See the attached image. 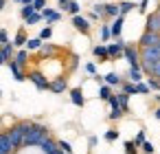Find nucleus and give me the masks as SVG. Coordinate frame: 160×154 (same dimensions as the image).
I'll use <instances>...</instances> for the list:
<instances>
[{
  "instance_id": "nucleus-1",
  "label": "nucleus",
  "mask_w": 160,
  "mask_h": 154,
  "mask_svg": "<svg viewBox=\"0 0 160 154\" xmlns=\"http://www.w3.org/2000/svg\"><path fill=\"white\" fill-rule=\"evenodd\" d=\"M46 136H48V130H46L44 125H40V123H33L31 130L24 134V145H22V147H35V145H40Z\"/></svg>"
},
{
  "instance_id": "nucleus-2",
  "label": "nucleus",
  "mask_w": 160,
  "mask_h": 154,
  "mask_svg": "<svg viewBox=\"0 0 160 154\" xmlns=\"http://www.w3.org/2000/svg\"><path fill=\"white\" fill-rule=\"evenodd\" d=\"M140 62H142V68L147 73H151V66L160 62V44L158 46H145L140 51Z\"/></svg>"
},
{
  "instance_id": "nucleus-3",
  "label": "nucleus",
  "mask_w": 160,
  "mask_h": 154,
  "mask_svg": "<svg viewBox=\"0 0 160 154\" xmlns=\"http://www.w3.org/2000/svg\"><path fill=\"white\" fill-rule=\"evenodd\" d=\"M27 77L35 84V88H38V90H51V79H46V75H44V73L33 71V73H29Z\"/></svg>"
},
{
  "instance_id": "nucleus-4",
  "label": "nucleus",
  "mask_w": 160,
  "mask_h": 154,
  "mask_svg": "<svg viewBox=\"0 0 160 154\" xmlns=\"http://www.w3.org/2000/svg\"><path fill=\"white\" fill-rule=\"evenodd\" d=\"M140 46L145 49V46H158L160 44V33H153V31H145L142 35H140Z\"/></svg>"
},
{
  "instance_id": "nucleus-5",
  "label": "nucleus",
  "mask_w": 160,
  "mask_h": 154,
  "mask_svg": "<svg viewBox=\"0 0 160 154\" xmlns=\"http://www.w3.org/2000/svg\"><path fill=\"white\" fill-rule=\"evenodd\" d=\"M9 141H11L13 150L22 147V145H24V132H22L18 125H16V128H11V132H9Z\"/></svg>"
},
{
  "instance_id": "nucleus-6",
  "label": "nucleus",
  "mask_w": 160,
  "mask_h": 154,
  "mask_svg": "<svg viewBox=\"0 0 160 154\" xmlns=\"http://www.w3.org/2000/svg\"><path fill=\"white\" fill-rule=\"evenodd\" d=\"M125 46H127V44H125V42L118 38L114 44H110V46H108V53H110V57H112V60H114V57H121V55H123V51H125Z\"/></svg>"
},
{
  "instance_id": "nucleus-7",
  "label": "nucleus",
  "mask_w": 160,
  "mask_h": 154,
  "mask_svg": "<svg viewBox=\"0 0 160 154\" xmlns=\"http://www.w3.org/2000/svg\"><path fill=\"white\" fill-rule=\"evenodd\" d=\"M72 27H75L77 31H81V33H88V31H90V22H88L83 16H72Z\"/></svg>"
},
{
  "instance_id": "nucleus-8",
  "label": "nucleus",
  "mask_w": 160,
  "mask_h": 154,
  "mask_svg": "<svg viewBox=\"0 0 160 154\" xmlns=\"http://www.w3.org/2000/svg\"><path fill=\"white\" fill-rule=\"evenodd\" d=\"M123 57L129 62V66H140V64H138V51H136L134 46H125V51H123Z\"/></svg>"
},
{
  "instance_id": "nucleus-9",
  "label": "nucleus",
  "mask_w": 160,
  "mask_h": 154,
  "mask_svg": "<svg viewBox=\"0 0 160 154\" xmlns=\"http://www.w3.org/2000/svg\"><path fill=\"white\" fill-rule=\"evenodd\" d=\"M7 64H9V71H11V75H13V79H16V82H24V79H27V75L22 73V66H18V64H16V60H9Z\"/></svg>"
},
{
  "instance_id": "nucleus-10",
  "label": "nucleus",
  "mask_w": 160,
  "mask_h": 154,
  "mask_svg": "<svg viewBox=\"0 0 160 154\" xmlns=\"http://www.w3.org/2000/svg\"><path fill=\"white\" fill-rule=\"evenodd\" d=\"M51 90L53 93H64V90H68V82H66V77H55V79H51Z\"/></svg>"
},
{
  "instance_id": "nucleus-11",
  "label": "nucleus",
  "mask_w": 160,
  "mask_h": 154,
  "mask_svg": "<svg viewBox=\"0 0 160 154\" xmlns=\"http://www.w3.org/2000/svg\"><path fill=\"white\" fill-rule=\"evenodd\" d=\"M147 31H153V33H160V13H151L147 16Z\"/></svg>"
},
{
  "instance_id": "nucleus-12",
  "label": "nucleus",
  "mask_w": 160,
  "mask_h": 154,
  "mask_svg": "<svg viewBox=\"0 0 160 154\" xmlns=\"http://www.w3.org/2000/svg\"><path fill=\"white\" fill-rule=\"evenodd\" d=\"M70 101L77 106V108H81V106H86V97H83V90L81 88H72L70 90Z\"/></svg>"
},
{
  "instance_id": "nucleus-13",
  "label": "nucleus",
  "mask_w": 160,
  "mask_h": 154,
  "mask_svg": "<svg viewBox=\"0 0 160 154\" xmlns=\"http://www.w3.org/2000/svg\"><path fill=\"white\" fill-rule=\"evenodd\" d=\"M40 147H42V152H44V154H53V152H57V150H59L57 141H53L51 136H46V139L40 143Z\"/></svg>"
},
{
  "instance_id": "nucleus-14",
  "label": "nucleus",
  "mask_w": 160,
  "mask_h": 154,
  "mask_svg": "<svg viewBox=\"0 0 160 154\" xmlns=\"http://www.w3.org/2000/svg\"><path fill=\"white\" fill-rule=\"evenodd\" d=\"M13 152V145L9 141V134L0 132V154H11Z\"/></svg>"
},
{
  "instance_id": "nucleus-15",
  "label": "nucleus",
  "mask_w": 160,
  "mask_h": 154,
  "mask_svg": "<svg viewBox=\"0 0 160 154\" xmlns=\"http://www.w3.org/2000/svg\"><path fill=\"white\" fill-rule=\"evenodd\" d=\"M123 22H125V16H118V18H114V22H112V38H121V31H123Z\"/></svg>"
},
{
  "instance_id": "nucleus-16",
  "label": "nucleus",
  "mask_w": 160,
  "mask_h": 154,
  "mask_svg": "<svg viewBox=\"0 0 160 154\" xmlns=\"http://www.w3.org/2000/svg\"><path fill=\"white\" fill-rule=\"evenodd\" d=\"M92 53L101 60V62H108V60H112L110 57V53H108V46H103V44H97L94 49H92Z\"/></svg>"
},
{
  "instance_id": "nucleus-17",
  "label": "nucleus",
  "mask_w": 160,
  "mask_h": 154,
  "mask_svg": "<svg viewBox=\"0 0 160 154\" xmlns=\"http://www.w3.org/2000/svg\"><path fill=\"white\" fill-rule=\"evenodd\" d=\"M127 77H129L134 84H140V82H142V68H140V66H129Z\"/></svg>"
},
{
  "instance_id": "nucleus-18",
  "label": "nucleus",
  "mask_w": 160,
  "mask_h": 154,
  "mask_svg": "<svg viewBox=\"0 0 160 154\" xmlns=\"http://www.w3.org/2000/svg\"><path fill=\"white\" fill-rule=\"evenodd\" d=\"M42 18H44L46 22H57V20L62 18V13H59V11H55V9H48V7H46V9L42 11Z\"/></svg>"
},
{
  "instance_id": "nucleus-19",
  "label": "nucleus",
  "mask_w": 160,
  "mask_h": 154,
  "mask_svg": "<svg viewBox=\"0 0 160 154\" xmlns=\"http://www.w3.org/2000/svg\"><path fill=\"white\" fill-rule=\"evenodd\" d=\"M103 82H105L108 86H121V84H123V79H121L116 73H108V75H103Z\"/></svg>"
},
{
  "instance_id": "nucleus-20",
  "label": "nucleus",
  "mask_w": 160,
  "mask_h": 154,
  "mask_svg": "<svg viewBox=\"0 0 160 154\" xmlns=\"http://www.w3.org/2000/svg\"><path fill=\"white\" fill-rule=\"evenodd\" d=\"M110 97H112V86H108V84L103 82V84L99 86V99H103V101H108Z\"/></svg>"
},
{
  "instance_id": "nucleus-21",
  "label": "nucleus",
  "mask_w": 160,
  "mask_h": 154,
  "mask_svg": "<svg viewBox=\"0 0 160 154\" xmlns=\"http://www.w3.org/2000/svg\"><path fill=\"white\" fill-rule=\"evenodd\" d=\"M42 44H44V40L38 35V38H31V40L27 42V49H29V51H40V49H42Z\"/></svg>"
},
{
  "instance_id": "nucleus-22",
  "label": "nucleus",
  "mask_w": 160,
  "mask_h": 154,
  "mask_svg": "<svg viewBox=\"0 0 160 154\" xmlns=\"http://www.w3.org/2000/svg\"><path fill=\"white\" fill-rule=\"evenodd\" d=\"M105 16L118 18V16H121V7H118V5H105Z\"/></svg>"
},
{
  "instance_id": "nucleus-23",
  "label": "nucleus",
  "mask_w": 160,
  "mask_h": 154,
  "mask_svg": "<svg viewBox=\"0 0 160 154\" xmlns=\"http://www.w3.org/2000/svg\"><path fill=\"white\" fill-rule=\"evenodd\" d=\"M29 42V38H27V33H24V29H20L18 33H16V40H13V44L16 46H24Z\"/></svg>"
},
{
  "instance_id": "nucleus-24",
  "label": "nucleus",
  "mask_w": 160,
  "mask_h": 154,
  "mask_svg": "<svg viewBox=\"0 0 160 154\" xmlns=\"http://www.w3.org/2000/svg\"><path fill=\"white\" fill-rule=\"evenodd\" d=\"M118 104H121V110L127 112L129 110V95L127 93H118Z\"/></svg>"
},
{
  "instance_id": "nucleus-25",
  "label": "nucleus",
  "mask_w": 160,
  "mask_h": 154,
  "mask_svg": "<svg viewBox=\"0 0 160 154\" xmlns=\"http://www.w3.org/2000/svg\"><path fill=\"white\" fill-rule=\"evenodd\" d=\"M64 9H66V11H68L70 16H79V9H81V7H79V3H75V0H70V3H68V5H66Z\"/></svg>"
},
{
  "instance_id": "nucleus-26",
  "label": "nucleus",
  "mask_w": 160,
  "mask_h": 154,
  "mask_svg": "<svg viewBox=\"0 0 160 154\" xmlns=\"http://www.w3.org/2000/svg\"><path fill=\"white\" fill-rule=\"evenodd\" d=\"M27 62H29V53H27V51H18V53H16V64H18V66H24Z\"/></svg>"
},
{
  "instance_id": "nucleus-27",
  "label": "nucleus",
  "mask_w": 160,
  "mask_h": 154,
  "mask_svg": "<svg viewBox=\"0 0 160 154\" xmlns=\"http://www.w3.org/2000/svg\"><path fill=\"white\" fill-rule=\"evenodd\" d=\"M121 88H123V93H127V95H138V93H136V84H134V82H123V84H121Z\"/></svg>"
},
{
  "instance_id": "nucleus-28",
  "label": "nucleus",
  "mask_w": 160,
  "mask_h": 154,
  "mask_svg": "<svg viewBox=\"0 0 160 154\" xmlns=\"http://www.w3.org/2000/svg\"><path fill=\"white\" fill-rule=\"evenodd\" d=\"M33 13H35V7H33V5H24V7H22V11H20V16H22L24 20H27V18H31Z\"/></svg>"
},
{
  "instance_id": "nucleus-29",
  "label": "nucleus",
  "mask_w": 160,
  "mask_h": 154,
  "mask_svg": "<svg viewBox=\"0 0 160 154\" xmlns=\"http://www.w3.org/2000/svg\"><path fill=\"white\" fill-rule=\"evenodd\" d=\"M13 49H16V44H13V42H9V44H5V46H2V53H5V57H7V60H13Z\"/></svg>"
},
{
  "instance_id": "nucleus-30",
  "label": "nucleus",
  "mask_w": 160,
  "mask_h": 154,
  "mask_svg": "<svg viewBox=\"0 0 160 154\" xmlns=\"http://www.w3.org/2000/svg\"><path fill=\"white\" fill-rule=\"evenodd\" d=\"M118 7H121V16H125V13H129L136 5H134V3H127V0H123V3H121Z\"/></svg>"
},
{
  "instance_id": "nucleus-31",
  "label": "nucleus",
  "mask_w": 160,
  "mask_h": 154,
  "mask_svg": "<svg viewBox=\"0 0 160 154\" xmlns=\"http://www.w3.org/2000/svg\"><path fill=\"white\" fill-rule=\"evenodd\" d=\"M125 154H138V145L134 141H125Z\"/></svg>"
},
{
  "instance_id": "nucleus-32",
  "label": "nucleus",
  "mask_w": 160,
  "mask_h": 154,
  "mask_svg": "<svg viewBox=\"0 0 160 154\" xmlns=\"http://www.w3.org/2000/svg\"><path fill=\"white\" fill-rule=\"evenodd\" d=\"M40 20H42V13H40V11H35L31 18H27V24H29V27H33V24H38Z\"/></svg>"
},
{
  "instance_id": "nucleus-33",
  "label": "nucleus",
  "mask_w": 160,
  "mask_h": 154,
  "mask_svg": "<svg viewBox=\"0 0 160 154\" xmlns=\"http://www.w3.org/2000/svg\"><path fill=\"white\" fill-rule=\"evenodd\" d=\"M110 38H112V29L103 24V27H101V40H103V42H108Z\"/></svg>"
},
{
  "instance_id": "nucleus-34",
  "label": "nucleus",
  "mask_w": 160,
  "mask_h": 154,
  "mask_svg": "<svg viewBox=\"0 0 160 154\" xmlns=\"http://www.w3.org/2000/svg\"><path fill=\"white\" fill-rule=\"evenodd\" d=\"M123 114H125V112H123L121 108H114V110H112V112L108 114V119H110V121H116V119H121Z\"/></svg>"
},
{
  "instance_id": "nucleus-35",
  "label": "nucleus",
  "mask_w": 160,
  "mask_h": 154,
  "mask_svg": "<svg viewBox=\"0 0 160 154\" xmlns=\"http://www.w3.org/2000/svg\"><path fill=\"white\" fill-rule=\"evenodd\" d=\"M57 145H59V150H64L66 154H72V145H70L68 141H64V139H62V141H57Z\"/></svg>"
},
{
  "instance_id": "nucleus-36",
  "label": "nucleus",
  "mask_w": 160,
  "mask_h": 154,
  "mask_svg": "<svg viewBox=\"0 0 160 154\" xmlns=\"http://www.w3.org/2000/svg\"><path fill=\"white\" fill-rule=\"evenodd\" d=\"M40 51H42V55H53L57 49H55L53 44H42V49H40Z\"/></svg>"
},
{
  "instance_id": "nucleus-37",
  "label": "nucleus",
  "mask_w": 160,
  "mask_h": 154,
  "mask_svg": "<svg viewBox=\"0 0 160 154\" xmlns=\"http://www.w3.org/2000/svg\"><path fill=\"white\" fill-rule=\"evenodd\" d=\"M136 93H138V95H147V93H151V88L140 82V84H136Z\"/></svg>"
},
{
  "instance_id": "nucleus-38",
  "label": "nucleus",
  "mask_w": 160,
  "mask_h": 154,
  "mask_svg": "<svg viewBox=\"0 0 160 154\" xmlns=\"http://www.w3.org/2000/svg\"><path fill=\"white\" fill-rule=\"evenodd\" d=\"M140 147H142V152H145V154H153V152H156V147H153V143H151V141H145Z\"/></svg>"
},
{
  "instance_id": "nucleus-39",
  "label": "nucleus",
  "mask_w": 160,
  "mask_h": 154,
  "mask_svg": "<svg viewBox=\"0 0 160 154\" xmlns=\"http://www.w3.org/2000/svg\"><path fill=\"white\" fill-rule=\"evenodd\" d=\"M116 139H118V130H108V132H105V141L112 143V141H116Z\"/></svg>"
},
{
  "instance_id": "nucleus-40",
  "label": "nucleus",
  "mask_w": 160,
  "mask_h": 154,
  "mask_svg": "<svg viewBox=\"0 0 160 154\" xmlns=\"http://www.w3.org/2000/svg\"><path fill=\"white\" fill-rule=\"evenodd\" d=\"M134 143H136L138 147H140V145L145 143V130H138V134L134 136Z\"/></svg>"
},
{
  "instance_id": "nucleus-41",
  "label": "nucleus",
  "mask_w": 160,
  "mask_h": 154,
  "mask_svg": "<svg viewBox=\"0 0 160 154\" xmlns=\"http://www.w3.org/2000/svg\"><path fill=\"white\" fill-rule=\"evenodd\" d=\"M33 7H35V11H44L46 9V0H33Z\"/></svg>"
},
{
  "instance_id": "nucleus-42",
  "label": "nucleus",
  "mask_w": 160,
  "mask_h": 154,
  "mask_svg": "<svg viewBox=\"0 0 160 154\" xmlns=\"http://www.w3.org/2000/svg\"><path fill=\"white\" fill-rule=\"evenodd\" d=\"M51 35H53V29H51V27H44V29L40 31V38H42V40H48Z\"/></svg>"
},
{
  "instance_id": "nucleus-43",
  "label": "nucleus",
  "mask_w": 160,
  "mask_h": 154,
  "mask_svg": "<svg viewBox=\"0 0 160 154\" xmlns=\"http://www.w3.org/2000/svg\"><path fill=\"white\" fill-rule=\"evenodd\" d=\"M147 86H149L151 90H160V79H153V77H149V82H147Z\"/></svg>"
},
{
  "instance_id": "nucleus-44",
  "label": "nucleus",
  "mask_w": 160,
  "mask_h": 154,
  "mask_svg": "<svg viewBox=\"0 0 160 154\" xmlns=\"http://www.w3.org/2000/svg\"><path fill=\"white\" fill-rule=\"evenodd\" d=\"M5 44H9V35L5 29H0V46H5Z\"/></svg>"
},
{
  "instance_id": "nucleus-45",
  "label": "nucleus",
  "mask_w": 160,
  "mask_h": 154,
  "mask_svg": "<svg viewBox=\"0 0 160 154\" xmlns=\"http://www.w3.org/2000/svg\"><path fill=\"white\" fill-rule=\"evenodd\" d=\"M108 104L112 106V110H114V108H121V104H118V95H112V97L108 99Z\"/></svg>"
},
{
  "instance_id": "nucleus-46",
  "label": "nucleus",
  "mask_w": 160,
  "mask_h": 154,
  "mask_svg": "<svg viewBox=\"0 0 160 154\" xmlns=\"http://www.w3.org/2000/svg\"><path fill=\"white\" fill-rule=\"evenodd\" d=\"M151 75H156V77H158V79H160V62H158V64H153V66H151Z\"/></svg>"
},
{
  "instance_id": "nucleus-47",
  "label": "nucleus",
  "mask_w": 160,
  "mask_h": 154,
  "mask_svg": "<svg viewBox=\"0 0 160 154\" xmlns=\"http://www.w3.org/2000/svg\"><path fill=\"white\" fill-rule=\"evenodd\" d=\"M86 73H90V75H97V66H94V64H86Z\"/></svg>"
},
{
  "instance_id": "nucleus-48",
  "label": "nucleus",
  "mask_w": 160,
  "mask_h": 154,
  "mask_svg": "<svg viewBox=\"0 0 160 154\" xmlns=\"http://www.w3.org/2000/svg\"><path fill=\"white\" fill-rule=\"evenodd\" d=\"M147 5H149V0H142L140 7H138V11H140V13H145V11H147Z\"/></svg>"
},
{
  "instance_id": "nucleus-49",
  "label": "nucleus",
  "mask_w": 160,
  "mask_h": 154,
  "mask_svg": "<svg viewBox=\"0 0 160 154\" xmlns=\"http://www.w3.org/2000/svg\"><path fill=\"white\" fill-rule=\"evenodd\" d=\"M7 62H9V60L5 57V53H2V49H0V66H2V64H7Z\"/></svg>"
},
{
  "instance_id": "nucleus-50",
  "label": "nucleus",
  "mask_w": 160,
  "mask_h": 154,
  "mask_svg": "<svg viewBox=\"0 0 160 154\" xmlns=\"http://www.w3.org/2000/svg\"><path fill=\"white\" fill-rule=\"evenodd\" d=\"M88 143H90V145H92V147H94V145H97V143H99V139H97V136H90V139H88Z\"/></svg>"
},
{
  "instance_id": "nucleus-51",
  "label": "nucleus",
  "mask_w": 160,
  "mask_h": 154,
  "mask_svg": "<svg viewBox=\"0 0 160 154\" xmlns=\"http://www.w3.org/2000/svg\"><path fill=\"white\" fill-rule=\"evenodd\" d=\"M16 3H22V5H33V0H16Z\"/></svg>"
},
{
  "instance_id": "nucleus-52",
  "label": "nucleus",
  "mask_w": 160,
  "mask_h": 154,
  "mask_svg": "<svg viewBox=\"0 0 160 154\" xmlns=\"http://www.w3.org/2000/svg\"><path fill=\"white\" fill-rule=\"evenodd\" d=\"M68 3H70V0H59V5H62V9H64V7H66Z\"/></svg>"
},
{
  "instance_id": "nucleus-53",
  "label": "nucleus",
  "mask_w": 160,
  "mask_h": 154,
  "mask_svg": "<svg viewBox=\"0 0 160 154\" xmlns=\"http://www.w3.org/2000/svg\"><path fill=\"white\" fill-rule=\"evenodd\" d=\"M156 119L160 121V108H156Z\"/></svg>"
},
{
  "instance_id": "nucleus-54",
  "label": "nucleus",
  "mask_w": 160,
  "mask_h": 154,
  "mask_svg": "<svg viewBox=\"0 0 160 154\" xmlns=\"http://www.w3.org/2000/svg\"><path fill=\"white\" fill-rule=\"evenodd\" d=\"M53 154H66V152H64V150H57V152H53Z\"/></svg>"
},
{
  "instance_id": "nucleus-55",
  "label": "nucleus",
  "mask_w": 160,
  "mask_h": 154,
  "mask_svg": "<svg viewBox=\"0 0 160 154\" xmlns=\"http://www.w3.org/2000/svg\"><path fill=\"white\" fill-rule=\"evenodd\" d=\"M0 9H5V0H0Z\"/></svg>"
},
{
  "instance_id": "nucleus-56",
  "label": "nucleus",
  "mask_w": 160,
  "mask_h": 154,
  "mask_svg": "<svg viewBox=\"0 0 160 154\" xmlns=\"http://www.w3.org/2000/svg\"><path fill=\"white\" fill-rule=\"evenodd\" d=\"M156 99H158V101H160V95H156Z\"/></svg>"
},
{
  "instance_id": "nucleus-57",
  "label": "nucleus",
  "mask_w": 160,
  "mask_h": 154,
  "mask_svg": "<svg viewBox=\"0 0 160 154\" xmlns=\"http://www.w3.org/2000/svg\"><path fill=\"white\" fill-rule=\"evenodd\" d=\"M0 97H2V90H0Z\"/></svg>"
},
{
  "instance_id": "nucleus-58",
  "label": "nucleus",
  "mask_w": 160,
  "mask_h": 154,
  "mask_svg": "<svg viewBox=\"0 0 160 154\" xmlns=\"http://www.w3.org/2000/svg\"><path fill=\"white\" fill-rule=\"evenodd\" d=\"M158 13H160V9H158Z\"/></svg>"
}]
</instances>
